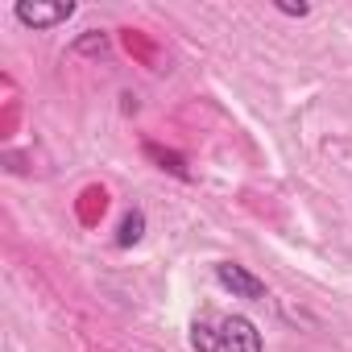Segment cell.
<instances>
[{"mask_svg": "<svg viewBox=\"0 0 352 352\" xmlns=\"http://www.w3.org/2000/svg\"><path fill=\"white\" fill-rule=\"evenodd\" d=\"M71 50H75V54H104V50H108V34H96V30H87V34H83V38H79Z\"/></svg>", "mask_w": 352, "mask_h": 352, "instance_id": "obj_7", "label": "cell"}, {"mask_svg": "<svg viewBox=\"0 0 352 352\" xmlns=\"http://www.w3.org/2000/svg\"><path fill=\"white\" fill-rule=\"evenodd\" d=\"M220 344H224V352H261V331L253 327V319L228 315L220 323Z\"/></svg>", "mask_w": 352, "mask_h": 352, "instance_id": "obj_3", "label": "cell"}, {"mask_svg": "<svg viewBox=\"0 0 352 352\" xmlns=\"http://www.w3.org/2000/svg\"><path fill=\"white\" fill-rule=\"evenodd\" d=\"M13 13L30 30H50V25H63L67 17H75V5L71 0H17Z\"/></svg>", "mask_w": 352, "mask_h": 352, "instance_id": "obj_1", "label": "cell"}, {"mask_svg": "<svg viewBox=\"0 0 352 352\" xmlns=\"http://www.w3.org/2000/svg\"><path fill=\"white\" fill-rule=\"evenodd\" d=\"M216 282L224 290H232L236 298H265V282L257 274H249L245 265H236V261H220L216 265Z\"/></svg>", "mask_w": 352, "mask_h": 352, "instance_id": "obj_2", "label": "cell"}, {"mask_svg": "<svg viewBox=\"0 0 352 352\" xmlns=\"http://www.w3.org/2000/svg\"><path fill=\"white\" fill-rule=\"evenodd\" d=\"M191 348H195V352H224L220 331L208 327V323H195V327H191Z\"/></svg>", "mask_w": 352, "mask_h": 352, "instance_id": "obj_6", "label": "cell"}, {"mask_svg": "<svg viewBox=\"0 0 352 352\" xmlns=\"http://www.w3.org/2000/svg\"><path fill=\"white\" fill-rule=\"evenodd\" d=\"M278 9H282L286 17H307V13H311V5H302V0H298V5H294V0H278Z\"/></svg>", "mask_w": 352, "mask_h": 352, "instance_id": "obj_8", "label": "cell"}, {"mask_svg": "<svg viewBox=\"0 0 352 352\" xmlns=\"http://www.w3.org/2000/svg\"><path fill=\"white\" fill-rule=\"evenodd\" d=\"M145 157H153L162 170H170V174H179V179H191V170H187V162L179 157V153H170V149H162V145H145Z\"/></svg>", "mask_w": 352, "mask_h": 352, "instance_id": "obj_4", "label": "cell"}, {"mask_svg": "<svg viewBox=\"0 0 352 352\" xmlns=\"http://www.w3.org/2000/svg\"><path fill=\"white\" fill-rule=\"evenodd\" d=\"M141 236H145V212H137V208H133V212L120 220V236H116V245H120V249H129V245H137Z\"/></svg>", "mask_w": 352, "mask_h": 352, "instance_id": "obj_5", "label": "cell"}]
</instances>
